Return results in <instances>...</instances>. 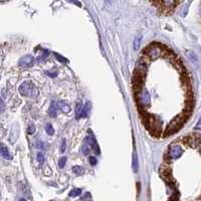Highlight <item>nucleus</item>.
I'll return each instance as SVG.
<instances>
[{"instance_id": "19", "label": "nucleus", "mask_w": 201, "mask_h": 201, "mask_svg": "<svg viewBox=\"0 0 201 201\" xmlns=\"http://www.w3.org/2000/svg\"><path fill=\"white\" fill-rule=\"evenodd\" d=\"M82 150H83V153L85 154V155H88V154L90 153V146H89L88 142H86V144H83Z\"/></svg>"}, {"instance_id": "25", "label": "nucleus", "mask_w": 201, "mask_h": 201, "mask_svg": "<svg viewBox=\"0 0 201 201\" xmlns=\"http://www.w3.org/2000/svg\"><path fill=\"white\" fill-rule=\"evenodd\" d=\"M194 129H195V130H201V117L199 118L198 122H197V124L195 125V127H194Z\"/></svg>"}, {"instance_id": "20", "label": "nucleus", "mask_w": 201, "mask_h": 201, "mask_svg": "<svg viewBox=\"0 0 201 201\" xmlns=\"http://www.w3.org/2000/svg\"><path fill=\"white\" fill-rule=\"evenodd\" d=\"M65 163H66V157H62V158H60L59 161H58L59 168H63V167L65 166Z\"/></svg>"}, {"instance_id": "28", "label": "nucleus", "mask_w": 201, "mask_h": 201, "mask_svg": "<svg viewBox=\"0 0 201 201\" xmlns=\"http://www.w3.org/2000/svg\"><path fill=\"white\" fill-rule=\"evenodd\" d=\"M46 75L49 76H51V78H55V76H58V73H56V72L51 73V72H46Z\"/></svg>"}, {"instance_id": "31", "label": "nucleus", "mask_w": 201, "mask_h": 201, "mask_svg": "<svg viewBox=\"0 0 201 201\" xmlns=\"http://www.w3.org/2000/svg\"><path fill=\"white\" fill-rule=\"evenodd\" d=\"M0 154H1V145H0Z\"/></svg>"}, {"instance_id": "10", "label": "nucleus", "mask_w": 201, "mask_h": 201, "mask_svg": "<svg viewBox=\"0 0 201 201\" xmlns=\"http://www.w3.org/2000/svg\"><path fill=\"white\" fill-rule=\"evenodd\" d=\"M132 167H133V171H134V172H135V173L138 172V169H139V160H138V155H137L136 152L133 153Z\"/></svg>"}, {"instance_id": "12", "label": "nucleus", "mask_w": 201, "mask_h": 201, "mask_svg": "<svg viewBox=\"0 0 201 201\" xmlns=\"http://www.w3.org/2000/svg\"><path fill=\"white\" fill-rule=\"evenodd\" d=\"M56 109H58V106H56V103L52 102L51 105H50L49 109H48V115L51 118H55L56 117Z\"/></svg>"}, {"instance_id": "8", "label": "nucleus", "mask_w": 201, "mask_h": 201, "mask_svg": "<svg viewBox=\"0 0 201 201\" xmlns=\"http://www.w3.org/2000/svg\"><path fill=\"white\" fill-rule=\"evenodd\" d=\"M155 4H158L162 6V8H166L167 9H172L174 6L176 5L175 1H161V2H156Z\"/></svg>"}, {"instance_id": "4", "label": "nucleus", "mask_w": 201, "mask_h": 201, "mask_svg": "<svg viewBox=\"0 0 201 201\" xmlns=\"http://www.w3.org/2000/svg\"><path fill=\"white\" fill-rule=\"evenodd\" d=\"M136 99H137V102H138V105H139V108L142 107V109H140V111H142L145 107L149 106L150 105V93H148V90L146 89H143L142 90H140L139 93H136Z\"/></svg>"}, {"instance_id": "29", "label": "nucleus", "mask_w": 201, "mask_h": 201, "mask_svg": "<svg viewBox=\"0 0 201 201\" xmlns=\"http://www.w3.org/2000/svg\"><path fill=\"white\" fill-rule=\"evenodd\" d=\"M199 151H200V153H201V143H200V145H199Z\"/></svg>"}, {"instance_id": "6", "label": "nucleus", "mask_w": 201, "mask_h": 201, "mask_svg": "<svg viewBox=\"0 0 201 201\" xmlns=\"http://www.w3.org/2000/svg\"><path fill=\"white\" fill-rule=\"evenodd\" d=\"M33 63H34V58L32 55H24L18 60V65L20 66H24V68L32 66Z\"/></svg>"}, {"instance_id": "27", "label": "nucleus", "mask_w": 201, "mask_h": 201, "mask_svg": "<svg viewBox=\"0 0 201 201\" xmlns=\"http://www.w3.org/2000/svg\"><path fill=\"white\" fill-rule=\"evenodd\" d=\"M4 109H5V106H4V102L2 100V99L0 98V111H4Z\"/></svg>"}, {"instance_id": "17", "label": "nucleus", "mask_w": 201, "mask_h": 201, "mask_svg": "<svg viewBox=\"0 0 201 201\" xmlns=\"http://www.w3.org/2000/svg\"><path fill=\"white\" fill-rule=\"evenodd\" d=\"M45 132L48 135L51 136L55 134V129H53V127L50 125V124H48V126H46V128H45Z\"/></svg>"}, {"instance_id": "24", "label": "nucleus", "mask_w": 201, "mask_h": 201, "mask_svg": "<svg viewBox=\"0 0 201 201\" xmlns=\"http://www.w3.org/2000/svg\"><path fill=\"white\" fill-rule=\"evenodd\" d=\"M55 55H56V58H58L59 62H69V60L66 59V58H62V56H60V55H56V53H55Z\"/></svg>"}, {"instance_id": "23", "label": "nucleus", "mask_w": 201, "mask_h": 201, "mask_svg": "<svg viewBox=\"0 0 201 201\" xmlns=\"http://www.w3.org/2000/svg\"><path fill=\"white\" fill-rule=\"evenodd\" d=\"M65 147H66V141L63 139V140H62V147H60V151H62V153H63V152L65 151Z\"/></svg>"}, {"instance_id": "11", "label": "nucleus", "mask_w": 201, "mask_h": 201, "mask_svg": "<svg viewBox=\"0 0 201 201\" xmlns=\"http://www.w3.org/2000/svg\"><path fill=\"white\" fill-rule=\"evenodd\" d=\"M90 108H92V105H90V102L85 104V106L83 107V110H82V118H86V117L89 116Z\"/></svg>"}, {"instance_id": "18", "label": "nucleus", "mask_w": 201, "mask_h": 201, "mask_svg": "<svg viewBox=\"0 0 201 201\" xmlns=\"http://www.w3.org/2000/svg\"><path fill=\"white\" fill-rule=\"evenodd\" d=\"M72 171L76 174H78V175H80V174L83 173V171H85V170H83V168L82 166H75L72 168Z\"/></svg>"}, {"instance_id": "15", "label": "nucleus", "mask_w": 201, "mask_h": 201, "mask_svg": "<svg viewBox=\"0 0 201 201\" xmlns=\"http://www.w3.org/2000/svg\"><path fill=\"white\" fill-rule=\"evenodd\" d=\"M82 110H83V107L80 104H78L76 107V119L79 120L82 118Z\"/></svg>"}, {"instance_id": "21", "label": "nucleus", "mask_w": 201, "mask_h": 201, "mask_svg": "<svg viewBox=\"0 0 201 201\" xmlns=\"http://www.w3.org/2000/svg\"><path fill=\"white\" fill-rule=\"evenodd\" d=\"M36 158H37V161L39 164H43V162H44V156H43L42 153H37Z\"/></svg>"}, {"instance_id": "16", "label": "nucleus", "mask_w": 201, "mask_h": 201, "mask_svg": "<svg viewBox=\"0 0 201 201\" xmlns=\"http://www.w3.org/2000/svg\"><path fill=\"white\" fill-rule=\"evenodd\" d=\"M80 193H82V189L76 188V189H72V191H70V192L69 193V195L70 197H76V196L80 195Z\"/></svg>"}, {"instance_id": "14", "label": "nucleus", "mask_w": 201, "mask_h": 201, "mask_svg": "<svg viewBox=\"0 0 201 201\" xmlns=\"http://www.w3.org/2000/svg\"><path fill=\"white\" fill-rule=\"evenodd\" d=\"M141 40H142V35L138 34L134 39V49L135 50H138L140 48V45H141Z\"/></svg>"}, {"instance_id": "30", "label": "nucleus", "mask_w": 201, "mask_h": 201, "mask_svg": "<svg viewBox=\"0 0 201 201\" xmlns=\"http://www.w3.org/2000/svg\"><path fill=\"white\" fill-rule=\"evenodd\" d=\"M20 201H26V200L24 198H22V199H20Z\"/></svg>"}, {"instance_id": "13", "label": "nucleus", "mask_w": 201, "mask_h": 201, "mask_svg": "<svg viewBox=\"0 0 201 201\" xmlns=\"http://www.w3.org/2000/svg\"><path fill=\"white\" fill-rule=\"evenodd\" d=\"M1 154H2V156L4 157L5 159H7V160H11L12 159V156H11V154L9 153V151H8V149L6 148V147H1Z\"/></svg>"}, {"instance_id": "1", "label": "nucleus", "mask_w": 201, "mask_h": 201, "mask_svg": "<svg viewBox=\"0 0 201 201\" xmlns=\"http://www.w3.org/2000/svg\"><path fill=\"white\" fill-rule=\"evenodd\" d=\"M166 49L167 48H164L163 45H161L160 43L154 42L150 46H148V48H145V50H144V55L143 56H146V58H148L149 59L157 58H159V56L163 55L164 53H165Z\"/></svg>"}, {"instance_id": "3", "label": "nucleus", "mask_w": 201, "mask_h": 201, "mask_svg": "<svg viewBox=\"0 0 201 201\" xmlns=\"http://www.w3.org/2000/svg\"><path fill=\"white\" fill-rule=\"evenodd\" d=\"M186 119H187V117L185 116V114H182V115H179L178 117H176V118L169 124L168 127H167L165 136H168L177 132V131L180 129V127L183 125V123L185 122Z\"/></svg>"}, {"instance_id": "9", "label": "nucleus", "mask_w": 201, "mask_h": 201, "mask_svg": "<svg viewBox=\"0 0 201 201\" xmlns=\"http://www.w3.org/2000/svg\"><path fill=\"white\" fill-rule=\"evenodd\" d=\"M58 108L62 111V113H65V114H68V113H69L70 112V106L69 105H68L65 102H58Z\"/></svg>"}, {"instance_id": "22", "label": "nucleus", "mask_w": 201, "mask_h": 201, "mask_svg": "<svg viewBox=\"0 0 201 201\" xmlns=\"http://www.w3.org/2000/svg\"><path fill=\"white\" fill-rule=\"evenodd\" d=\"M35 132V127H34V125L33 124H30V126H29V128H28V133L29 134H33Z\"/></svg>"}, {"instance_id": "7", "label": "nucleus", "mask_w": 201, "mask_h": 201, "mask_svg": "<svg viewBox=\"0 0 201 201\" xmlns=\"http://www.w3.org/2000/svg\"><path fill=\"white\" fill-rule=\"evenodd\" d=\"M86 141H88V144H89V146L90 147V149L93 151V153H96L97 155H99V154L100 153V146L98 145V143H97L95 137H93V136H89L88 139H86Z\"/></svg>"}, {"instance_id": "26", "label": "nucleus", "mask_w": 201, "mask_h": 201, "mask_svg": "<svg viewBox=\"0 0 201 201\" xmlns=\"http://www.w3.org/2000/svg\"><path fill=\"white\" fill-rule=\"evenodd\" d=\"M89 160H90V165L93 166V165H96V164H97V159L95 158V157H90Z\"/></svg>"}, {"instance_id": "2", "label": "nucleus", "mask_w": 201, "mask_h": 201, "mask_svg": "<svg viewBox=\"0 0 201 201\" xmlns=\"http://www.w3.org/2000/svg\"><path fill=\"white\" fill-rule=\"evenodd\" d=\"M18 92L23 97H32V98H35L38 95V90L29 80H26V82L22 83L20 85Z\"/></svg>"}, {"instance_id": "5", "label": "nucleus", "mask_w": 201, "mask_h": 201, "mask_svg": "<svg viewBox=\"0 0 201 201\" xmlns=\"http://www.w3.org/2000/svg\"><path fill=\"white\" fill-rule=\"evenodd\" d=\"M183 150L178 144H171L168 150V156L170 159H178L182 155Z\"/></svg>"}]
</instances>
